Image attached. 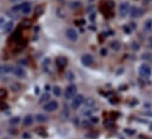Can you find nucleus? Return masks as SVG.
<instances>
[{
  "mask_svg": "<svg viewBox=\"0 0 152 139\" xmlns=\"http://www.w3.org/2000/svg\"><path fill=\"white\" fill-rule=\"evenodd\" d=\"M144 31L146 33H152V19H148L144 23Z\"/></svg>",
  "mask_w": 152,
  "mask_h": 139,
  "instance_id": "nucleus-12",
  "label": "nucleus"
},
{
  "mask_svg": "<svg viewBox=\"0 0 152 139\" xmlns=\"http://www.w3.org/2000/svg\"><path fill=\"white\" fill-rule=\"evenodd\" d=\"M93 61H94L93 57H92L91 54H88V53H86V54H84V56L81 57V63H83V65H85V66H91V65L93 64Z\"/></svg>",
  "mask_w": 152,
  "mask_h": 139,
  "instance_id": "nucleus-10",
  "label": "nucleus"
},
{
  "mask_svg": "<svg viewBox=\"0 0 152 139\" xmlns=\"http://www.w3.org/2000/svg\"><path fill=\"white\" fill-rule=\"evenodd\" d=\"M66 77H67V79H69L70 81H73V80H75V75H73V73H72L71 71H69V72H67Z\"/></svg>",
  "mask_w": 152,
  "mask_h": 139,
  "instance_id": "nucleus-24",
  "label": "nucleus"
},
{
  "mask_svg": "<svg viewBox=\"0 0 152 139\" xmlns=\"http://www.w3.org/2000/svg\"><path fill=\"white\" fill-rule=\"evenodd\" d=\"M144 14V11L142 10V8H139V7H137V6H133L132 8H131V11H130V15L132 17V18H139V17H142Z\"/></svg>",
  "mask_w": 152,
  "mask_h": 139,
  "instance_id": "nucleus-9",
  "label": "nucleus"
},
{
  "mask_svg": "<svg viewBox=\"0 0 152 139\" xmlns=\"http://www.w3.org/2000/svg\"><path fill=\"white\" fill-rule=\"evenodd\" d=\"M58 106L59 105L56 100H51V102H48V103H46L44 105V110L47 111V112H54L58 108Z\"/></svg>",
  "mask_w": 152,
  "mask_h": 139,
  "instance_id": "nucleus-6",
  "label": "nucleus"
},
{
  "mask_svg": "<svg viewBox=\"0 0 152 139\" xmlns=\"http://www.w3.org/2000/svg\"><path fill=\"white\" fill-rule=\"evenodd\" d=\"M18 7H19V11H21L23 14H30L31 8H32V5H31V2H23Z\"/></svg>",
  "mask_w": 152,
  "mask_h": 139,
  "instance_id": "nucleus-8",
  "label": "nucleus"
},
{
  "mask_svg": "<svg viewBox=\"0 0 152 139\" xmlns=\"http://www.w3.org/2000/svg\"><path fill=\"white\" fill-rule=\"evenodd\" d=\"M12 2H18V1H20V0H11Z\"/></svg>",
  "mask_w": 152,
  "mask_h": 139,
  "instance_id": "nucleus-34",
  "label": "nucleus"
},
{
  "mask_svg": "<svg viewBox=\"0 0 152 139\" xmlns=\"http://www.w3.org/2000/svg\"><path fill=\"white\" fill-rule=\"evenodd\" d=\"M66 64H67V60H66L64 57H60V58L57 59V65H58V67L64 69V67L66 66Z\"/></svg>",
  "mask_w": 152,
  "mask_h": 139,
  "instance_id": "nucleus-14",
  "label": "nucleus"
},
{
  "mask_svg": "<svg viewBox=\"0 0 152 139\" xmlns=\"http://www.w3.org/2000/svg\"><path fill=\"white\" fill-rule=\"evenodd\" d=\"M148 46H149L150 48L152 47V37H150V38L148 39Z\"/></svg>",
  "mask_w": 152,
  "mask_h": 139,
  "instance_id": "nucleus-30",
  "label": "nucleus"
},
{
  "mask_svg": "<svg viewBox=\"0 0 152 139\" xmlns=\"http://www.w3.org/2000/svg\"><path fill=\"white\" fill-rule=\"evenodd\" d=\"M139 74H140V77H143V78H150L152 74V69L151 66L149 65V64H146V63H143L140 66H139Z\"/></svg>",
  "mask_w": 152,
  "mask_h": 139,
  "instance_id": "nucleus-2",
  "label": "nucleus"
},
{
  "mask_svg": "<svg viewBox=\"0 0 152 139\" xmlns=\"http://www.w3.org/2000/svg\"><path fill=\"white\" fill-rule=\"evenodd\" d=\"M143 139H150V138H148V137H143Z\"/></svg>",
  "mask_w": 152,
  "mask_h": 139,
  "instance_id": "nucleus-35",
  "label": "nucleus"
},
{
  "mask_svg": "<svg viewBox=\"0 0 152 139\" xmlns=\"http://www.w3.org/2000/svg\"><path fill=\"white\" fill-rule=\"evenodd\" d=\"M90 1H93V0H90Z\"/></svg>",
  "mask_w": 152,
  "mask_h": 139,
  "instance_id": "nucleus-36",
  "label": "nucleus"
},
{
  "mask_svg": "<svg viewBox=\"0 0 152 139\" xmlns=\"http://www.w3.org/2000/svg\"><path fill=\"white\" fill-rule=\"evenodd\" d=\"M65 34L67 37V39H70L73 42L78 40V33H77V31L75 29H67L66 32H65Z\"/></svg>",
  "mask_w": 152,
  "mask_h": 139,
  "instance_id": "nucleus-7",
  "label": "nucleus"
},
{
  "mask_svg": "<svg viewBox=\"0 0 152 139\" xmlns=\"http://www.w3.org/2000/svg\"><path fill=\"white\" fill-rule=\"evenodd\" d=\"M131 47H132V50H133V51H139V48H140V45H139L137 41H133V42L131 44Z\"/></svg>",
  "mask_w": 152,
  "mask_h": 139,
  "instance_id": "nucleus-23",
  "label": "nucleus"
},
{
  "mask_svg": "<svg viewBox=\"0 0 152 139\" xmlns=\"http://www.w3.org/2000/svg\"><path fill=\"white\" fill-rule=\"evenodd\" d=\"M33 120H34L33 117H32L31 114H28V116H26L25 119H24V125H25V126H30V125H32Z\"/></svg>",
  "mask_w": 152,
  "mask_h": 139,
  "instance_id": "nucleus-16",
  "label": "nucleus"
},
{
  "mask_svg": "<svg viewBox=\"0 0 152 139\" xmlns=\"http://www.w3.org/2000/svg\"><path fill=\"white\" fill-rule=\"evenodd\" d=\"M19 123H20V117H13V118L10 119V125L11 126H15Z\"/></svg>",
  "mask_w": 152,
  "mask_h": 139,
  "instance_id": "nucleus-20",
  "label": "nucleus"
},
{
  "mask_svg": "<svg viewBox=\"0 0 152 139\" xmlns=\"http://www.w3.org/2000/svg\"><path fill=\"white\" fill-rule=\"evenodd\" d=\"M24 138H25V139H28V138H31V136H30L28 133H25V135H24Z\"/></svg>",
  "mask_w": 152,
  "mask_h": 139,
  "instance_id": "nucleus-33",
  "label": "nucleus"
},
{
  "mask_svg": "<svg viewBox=\"0 0 152 139\" xmlns=\"http://www.w3.org/2000/svg\"><path fill=\"white\" fill-rule=\"evenodd\" d=\"M111 48L113 50V51H115V52H118L119 50H120V47H121V44H120V41L119 40H114V41H112L111 42Z\"/></svg>",
  "mask_w": 152,
  "mask_h": 139,
  "instance_id": "nucleus-15",
  "label": "nucleus"
},
{
  "mask_svg": "<svg viewBox=\"0 0 152 139\" xmlns=\"http://www.w3.org/2000/svg\"><path fill=\"white\" fill-rule=\"evenodd\" d=\"M53 93H54L56 97H60V96H61V89H60L59 86L53 87Z\"/></svg>",
  "mask_w": 152,
  "mask_h": 139,
  "instance_id": "nucleus-22",
  "label": "nucleus"
},
{
  "mask_svg": "<svg viewBox=\"0 0 152 139\" xmlns=\"http://www.w3.org/2000/svg\"><path fill=\"white\" fill-rule=\"evenodd\" d=\"M70 6H71V7H72V8H79V7H80V6H81V2H80V1H77V2H72V4H71V5H70Z\"/></svg>",
  "mask_w": 152,
  "mask_h": 139,
  "instance_id": "nucleus-26",
  "label": "nucleus"
},
{
  "mask_svg": "<svg viewBox=\"0 0 152 139\" xmlns=\"http://www.w3.org/2000/svg\"><path fill=\"white\" fill-rule=\"evenodd\" d=\"M36 119H37V121H38V123H45V121H47V120H48V117H46L45 114H37Z\"/></svg>",
  "mask_w": 152,
  "mask_h": 139,
  "instance_id": "nucleus-19",
  "label": "nucleus"
},
{
  "mask_svg": "<svg viewBox=\"0 0 152 139\" xmlns=\"http://www.w3.org/2000/svg\"><path fill=\"white\" fill-rule=\"evenodd\" d=\"M130 11H131V7H130L129 2L124 1V2H121L119 5V14H120V17H126L130 13Z\"/></svg>",
  "mask_w": 152,
  "mask_h": 139,
  "instance_id": "nucleus-3",
  "label": "nucleus"
},
{
  "mask_svg": "<svg viewBox=\"0 0 152 139\" xmlns=\"http://www.w3.org/2000/svg\"><path fill=\"white\" fill-rule=\"evenodd\" d=\"M84 96H81V94H77L76 97L73 98V100H72V108H75V110H77V108H79L81 105H83V103H84Z\"/></svg>",
  "mask_w": 152,
  "mask_h": 139,
  "instance_id": "nucleus-5",
  "label": "nucleus"
},
{
  "mask_svg": "<svg viewBox=\"0 0 152 139\" xmlns=\"http://www.w3.org/2000/svg\"><path fill=\"white\" fill-rule=\"evenodd\" d=\"M12 30H13V23H12V21L6 23V24L4 25V31H5V33H10Z\"/></svg>",
  "mask_w": 152,
  "mask_h": 139,
  "instance_id": "nucleus-17",
  "label": "nucleus"
},
{
  "mask_svg": "<svg viewBox=\"0 0 152 139\" xmlns=\"http://www.w3.org/2000/svg\"><path fill=\"white\" fill-rule=\"evenodd\" d=\"M17 77H19V78H24L25 75H26V72H25V70L23 69V67H20V66H15V67H13V71H12Z\"/></svg>",
  "mask_w": 152,
  "mask_h": 139,
  "instance_id": "nucleus-11",
  "label": "nucleus"
},
{
  "mask_svg": "<svg viewBox=\"0 0 152 139\" xmlns=\"http://www.w3.org/2000/svg\"><path fill=\"white\" fill-rule=\"evenodd\" d=\"M142 59L143 60H146V61H152V53H150V52L143 53L142 54Z\"/></svg>",
  "mask_w": 152,
  "mask_h": 139,
  "instance_id": "nucleus-21",
  "label": "nucleus"
},
{
  "mask_svg": "<svg viewBox=\"0 0 152 139\" xmlns=\"http://www.w3.org/2000/svg\"><path fill=\"white\" fill-rule=\"evenodd\" d=\"M77 86L76 85H70L66 91H65V98L69 100V99H73L75 97L77 96Z\"/></svg>",
  "mask_w": 152,
  "mask_h": 139,
  "instance_id": "nucleus-4",
  "label": "nucleus"
},
{
  "mask_svg": "<svg viewBox=\"0 0 152 139\" xmlns=\"http://www.w3.org/2000/svg\"><path fill=\"white\" fill-rule=\"evenodd\" d=\"M19 89H20V85H18V84H13V85H12V90H13L14 92L19 91Z\"/></svg>",
  "mask_w": 152,
  "mask_h": 139,
  "instance_id": "nucleus-27",
  "label": "nucleus"
},
{
  "mask_svg": "<svg viewBox=\"0 0 152 139\" xmlns=\"http://www.w3.org/2000/svg\"><path fill=\"white\" fill-rule=\"evenodd\" d=\"M50 102V94L48 93H44L41 96V98L39 99V103L40 104H44V103H48Z\"/></svg>",
  "mask_w": 152,
  "mask_h": 139,
  "instance_id": "nucleus-18",
  "label": "nucleus"
},
{
  "mask_svg": "<svg viewBox=\"0 0 152 139\" xmlns=\"http://www.w3.org/2000/svg\"><path fill=\"white\" fill-rule=\"evenodd\" d=\"M63 117L64 118H69L70 117V111H69V108H64V111H63Z\"/></svg>",
  "mask_w": 152,
  "mask_h": 139,
  "instance_id": "nucleus-25",
  "label": "nucleus"
},
{
  "mask_svg": "<svg viewBox=\"0 0 152 139\" xmlns=\"http://www.w3.org/2000/svg\"><path fill=\"white\" fill-rule=\"evenodd\" d=\"M6 96V91L4 89H0V98H4Z\"/></svg>",
  "mask_w": 152,
  "mask_h": 139,
  "instance_id": "nucleus-28",
  "label": "nucleus"
},
{
  "mask_svg": "<svg viewBox=\"0 0 152 139\" xmlns=\"http://www.w3.org/2000/svg\"><path fill=\"white\" fill-rule=\"evenodd\" d=\"M6 24V21H5V18L4 17H0V26H4Z\"/></svg>",
  "mask_w": 152,
  "mask_h": 139,
  "instance_id": "nucleus-29",
  "label": "nucleus"
},
{
  "mask_svg": "<svg viewBox=\"0 0 152 139\" xmlns=\"http://www.w3.org/2000/svg\"><path fill=\"white\" fill-rule=\"evenodd\" d=\"M91 121L92 123H98V118L97 117H91Z\"/></svg>",
  "mask_w": 152,
  "mask_h": 139,
  "instance_id": "nucleus-31",
  "label": "nucleus"
},
{
  "mask_svg": "<svg viewBox=\"0 0 152 139\" xmlns=\"http://www.w3.org/2000/svg\"><path fill=\"white\" fill-rule=\"evenodd\" d=\"M100 53H102V56H106V54H107V51H106V48H103Z\"/></svg>",
  "mask_w": 152,
  "mask_h": 139,
  "instance_id": "nucleus-32",
  "label": "nucleus"
},
{
  "mask_svg": "<svg viewBox=\"0 0 152 139\" xmlns=\"http://www.w3.org/2000/svg\"><path fill=\"white\" fill-rule=\"evenodd\" d=\"M11 71H13V67L10 66V65H1V66H0V73H1V74H7V73H10Z\"/></svg>",
  "mask_w": 152,
  "mask_h": 139,
  "instance_id": "nucleus-13",
  "label": "nucleus"
},
{
  "mask_svg": "<svg viewBox=\"0 0 152 139\" xmlns=\"http://www.w3.org/2000/svg\"><path fill=\"white\" fill-rule=\"evenodd\" d=\"M94 106H96L94 99L91 98V97H88V98H86V99L84 100V103H83V108H81L80 113H81L83 116H88V114H91V113L94 111Z\"/></svg>",
  "mask_w": 152,
  "mask_h": 139,
  "instance_id": "nucleus-1",
  "label": "nucleus"
}]
</instances>
